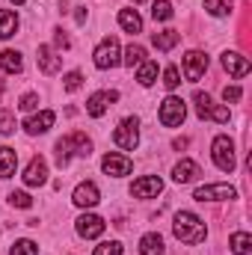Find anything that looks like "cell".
I'll list each match as a JSON object with an SVG mask.
<instances>
[{
  "label": "cell",
  "instance_id": "44",
  "mask_svg": "<svg viewBox=\"0 0 252 255\" xmlns=\"http://www.w3.org/2000/svg\"><path fill=\"white\" fill-rule=\"evenodd\" d=\"M0 92H3V83H0Z\"/></svg>",
  "mask_w": 252,
  "mask_h": 255
},
{
  "label": "cell",
  "instance_id": "28",
  "mask_svg": "<svg viewBox=\"0 0 252 255\" xmlns=\"http://www.w3.org/2000/svg\"><path fill=\"white\" fill-rule=\"evenodd\" d=\"M122 63L130 65V68H133V65H142V63H145V48H142V45H127Z\"/></svg>",
  "mask_w": 252,
  "mask_h": 255
},
{
  "label": "cell",
  "instance_id": "19",
  "mask_svg": "<svg viewBox=\"0 0 252 255\" xmlns=\"http://www.w3.org/2000/svg\"><path fill=\"white\" fill-rule=\"evenodd\" d=\"M202 172H199V163L196 160H181V163H175V169H172V181L175 184H190V181H196Z\"/></svg>",
  "mask_w": 252,
  "mask_h": 255
},
{
  "label": "cell",
  "instance_id": "35",
  "mask_svg": "<svg viewBox=\"0 0 252 255\" xmlns=\"http://www.w3.org/2000/svg\"><path fill=\"white\" fill-rule=\"evenodd\" d=\"M0 133H15V116L12 113H6V110H0Z\"/></svg>",
  "mask_w": 252,
  "mask_h": 255
},
{
  "label": "cell",
  "instance_id": "21",
  "mask_svg": "<svg viewBox=\"0 0 252 255\" xmlns=\"http://www.w3.org/2000/svg\"><path fill=\"white\" fill-rule=\"evenodd\" d=\"M139 255H163V238L157 232H148L139 238Z\"/></svg>",
  "mask_w": 252,
  "mask_h": 255
},
{
  "label": "cell",
  "instance_id": "34",
  "mask_svg": "<svg viewBox=\"0 0 252 255\" xmlns=\"http://www.w3.org/2000/svg\"><path fill=\"white\" fill-rule=\"evenodd\" d=\"M92 255H122V244H119V241L101 244V247H95V253H92Z\"/></svg>",
  "mask_w": 252,
  "mask_h": 255
},
{
  "label": "cell",
  "instance_id": "15",
  "mask_svg": "<svg viewBox=\"0 0 252 255\" xmlns=\"http://www.w3.org/2000/svg\"><path fill=\"white\" fill-rule=\"evenodd\" d=\"M45 181H48V163H45V157H33L24 169V184L27 187H42Z\"/></svg>",
  "mask_w": 252,
  "mask_h": 255
},
{
  "label": "cell",
  "instance_id": "2",
  "mask_svg": "<svg viewBox=\"0 0 252 255\" xmlns=\"http://www.w3.org/2000/svg\"><path fill=\"white\" fill-rule=\"evenodd\" d=\"M89 154H92V139L80 130H71L68 136L57 142V163L60 166H68L71 157H89Z\"/></svg>",
  "mask_w": 252,
  "mask_h": 255
},
{
  "label": "cell",
  "instance_id": "5",
  "mask_svg": "<svg viewBox=\"0 0 252 255\" xmlns=\"http://www.w3.org/2000/svg\"><path fill=\"white\" fill-rule=\"evenodd\" d=\"M92 60L98 68H116V65L122 63V57H119V39L116 36H107V39H101V45L95 48V54H92Z\"/></svg>",
  "mask_w": 252,
  "mask_h": 255
},
{
  "label": "cell",
  "instance_id": "42",
  "mask_svg": "<svg viewBox=\"0 0 252 255\" xmlns=\"http://www.w3.org/2000/svg\"><path fill=\"white\" fill-rule=\"evenodd\" d=\"M12 3H15V6H21V3H27V0H12Z\"/></svg>",
  "mask_w": 252,
  "mask_h": 255
},
{
  "label": "cell",
  "instance_id": "6",
  "mask_svg": "<svg viewBox=\"0 0 252 255\" xmlns=\"http://www.w3.org/2000/svg\"><path fill=\"white\" fill-rule=\"evenodd\" d=\"M184 116H187V104H184L181 98H175V95H169V98L160 104V113H157V119H160L163 128H178L184 122Z\"/></svg>",
  "mask_w": 252,
  "mask_h": 255
},
{
  "label": "cell",
  "instance_id": "31",
  "mask_svg": "<svg viewBox=\"0 0 252 255\" xmlns=\"http://www.w3.org/2000/svg\"><path fill=\"white\" fill-rule=\"evenodd\" d=\"M163 86H166L169 92L181 86V74H178V68H175V65H169V68L163 71Z\"/></svg>",
  "mask_w": 252,
  "mask_h": 255
},
{
  "label": "cell",
  "instance_id": "22",
  "mask_svg": "<svg viewBox=\"0 0 252 255\" xmlns=\"http://www.w3.org/2000/svg\"><path fill=\"white\" fill-rule=\"evenodd\" d=\"M229 247H232V253H235V255H252L250 232H235V235L229 238Z\"/></svg>",
  "mask_w": 252,
  "mask_h": 255
},
{
  "label": "cell",
  "instance_id": "20",
  "mask_svg": "<svg viewBox=\"0 0 252 255\" xmlns=\"http://www.w3.org/2000/svg\"><path fill=\"white\" fill-rule=\"evenodd\" d=\"M178 42H181V33H178V30H160V33L151 36V45H154L157 51H172Z\"/></svg>",
  "mask_w": 252,
  "mask_h": 255
},
{
  "label": "cell",
  "instance_id": "37",
  "mask_svg": "<svg viewBox=\"0 0 252 255\" xmlns=\"http://www.w3.org/2000/svg\"><path fill=\"white\" fill-rule=\"evenodd\" d=\"M9 202H12L15 208H30V205H33V199H30L24 190H15L12 196H9Z\"/></svg>",
  "mask_w": 252,
  "mask_h": 255
},
{
  "label": "cell",
  "instance_id": "3",
  "mask_svg": "<svg viewBox=\"0 0 252 255\" xmlns=\"http://www.w3.org/2000/svg\"><path fill=\"white\" fill-rule=\"evenodd\" d=\"M211 157H214L217 169H223V172H235V166H238V160H235V142H232L226 133L214 136V142H211Z\"/></svg>",
  "mask_w": 252,
  "mask_h": 255
},
{
  "label": "cell",
  "instance_id": "17",
  "mask_svg": "<svg viewBox=\"0 0 252 255\" xmlns=\"http://www.w3.org/2000/svg\"><path fill=\"white\" fill-rule=\"evenodd\" d=\"M57 122V113L54 110H42V113H36V116H30L27 122H24V130L30 133V136H39V133H45L48 128Z\"/></svg>",
  "mask_w": 252,
  "mask_h": 255
},
{
  "label": "cell",
  "instance_id": "40",
  "mask_svg": "<svg viewBox=\"0 0 252 255\" xmlns=\"http://www.w3.org/2000/svg\"><path fill=\"white\" fill-rule=\"evenodd\" d=\"M187 136H178V139H175V142H172V145H175V148H187Z\"/></svg>",
  "mask_w": 252,
  "mask_h": 255
},
{
  "label": "cell",
  "instance_id": "25",
  "mask_svg": "<svg viewBox=\"0 0 252 255\" xmlns=\"http://www.w3.org/2000/svg\"><path fill=\"white\" fill-rule=\"evenodd\" d=\"M119 24H122V30L133 33V36L142 30V18L136 15V9H122V12H119Z\"/></svg>",
  "mask_w": 252,
  "mask_h": 255
},
{
  "label": "cell",
  "instance_id": "1",
  "mask_svg": "<svg viewBox=\"0 0 252 255\" xmlns=\"http://www.w3.org/2000/svg\"><path fill=\"white\" fill-rule=\"evenodd\" d=\"M172 232H175V238H178L181 244H190V247H196V244H202V241L208 238V226H205L196 214H190V211H178V214H175Z\"/></svg>",
  "mask_w": 252,
  "mask_h": 255
},
{
  "label": "cell",
  "instance_id": "12",
  "mask_svg": "<svg viewBox=\"0 0 252 255\" xmlns=\"http://www.w3.org/2000/svg\"><path fill=\"white\" fill-rule=\"evenodd\" d=\"M205 71H208V54L205 51H190L184 57V77L190 83H196Z\"/></svg>",
  "mask_w": 252,
  "mask_h": 255
},
{
  "label": "cell",
  "instance_id": "32",
  "mask_svg": "<svg viewBox=\"0 0 252 255\" xmlns=\"http://www.w3.org/2000/svg\"><path fill=\"white\" fill-rule=\"evenodd\" d=\"M9 255H39V247H36L33 241H18V244L9 250Z\"/></svg>",
  "mask_w": 252,
  "mask_h": 255
},
{
  "label": "cell",
  "instance_id": "26",
  "mask_svg": "<svg viewBox=\"0 0 252 255\" xmlns=\"http://www.w3.org/2000/svg\"><path fill=\"white\" fill-rule=\"evenodd\" d=\"M15 166H18V154L12 148H0V178L15 175Z\"/></svg>",
  "mask_w": 252,
  "mask_h": 255
},
{
  "label": "cell",
  "instance_id": "13",
  "mask_svg": "<svg viewBox=\"0 0 252 255\" xmlns=\"http://www.w3.org/2000/svg\"><path fill=\"white\" fill-rule=\"evenodd\" d=\"M101 169L107 172V175H113V178H122V175H130V169H133V163H130V157L125 154H104V160H101Z\"/></svg>",
  "mask_w": 252,
  "mask_h": 255
},
{
  "label": "cell",
  "instance_id": "8",
  "mask_svg": "<svg viewBox=\"0 0 252 255\" xmlns=\"http://www.w3.org/2000/svg\"><path fill=\"white\" fill-rule=\"evenodd\" d=\"M193 199L196 202H232V199H238V190L232 184H202V187H196Z\"/></svg>",
  "mask_w": 252,
  "mask_h": 255
},
{
  "label": "cell",
  "instance_id": "29",
  "mask_svg": "<svg viewBox=\"0 0 252 255\" xmlns=\"http://www.w3.org/2000/svg\"><path fill=\"white\" fill-rule=\"evenodd\" d=\"M205 9H208L214 18H223V15H229L235 6H232V0H205Z\"/></svg>",
  "mask_w": 252,
  "mask_h": 255
},
{
  "label": "cell",
  "instance_id": "43",
  "mask_svg": "<svg viewBox=\"0 0 252 255\" xmlns=\"http://www.w3.org/2000/svg\"><path fill=\"white\" fill-rule=\"evenodd\" d=\"M133 3H145V0H133Z\"/></svg>",
  "mask_w": 252,
  "mask_h": 255
},
{
  "label": "cell",
  "instance_id": "38",
  "mask_svg": "<svg viewBox=\"0 0 252 255\" xmlns=\"http://www.w3.org/2000/svg\"><path fill=\"white\" fill-rule=\"evenodd\" d=\"M241 95H244V92H241V86H226V89H223V101H226V104L241 101Z\"/></svg>",
  "mask_w": 252,
  "mask_h": 255
},
{
  "label": "cell",
  "instance_id": "33",
  "mask_svg": "<svg viewBox=\"0 0 252 255\" xmlns=\"http://www.w3.org/2000/svg\"><path fill=\"white\" fill-rule=\"evenodd\" d=\"M80 83H83V74H80V71H68V74L63 77V86L68 89V92H77Z\"/></svg>",
  "mask_w": 252,
  "mask_h": 255
},
{
  "label": "cell",
  "instance_id": "41",
  "mask_svg": "<svg viewBox=\"0 0 252 255\" xmlns=\"http://www.w3.org/2000/svg\"><path fill=\"white\" fill-rule=\"evenodd\" d=\"M74 18H77V24H83V21H86V12H83V9H77V12H74Z\"/></svg>",
  "mask_w": 252,
  "mask_h": 255
},
{
  "label": "cell",
  "instance_id": "9",
  "mask_svg": "<svg viewBox=\"0 0 252 255\" xmlns=\"http://www.w3.org/2000/svg\"><path fill=\"white\" fill-rule=\"evenodd\" d=\"M74 229H77V235H80V238L92 241V238H101V235H104L107 223H104L98 214H80V217L74 220Z\"/></svg>",
  "mask_w": 252,
  "mask_h": 255
},
{
  "label": "cell",
  "instance_id": "36",
  "mask_svg": "<svg viewBox=\"0 0 252 255\" xmlns=\"http://www.w3.org/2000/svg\"><path fill=\"white\" fill-rule=\"evenodd\" d=\"M18 107H21L24 113H33V110L39 107V95H36V92H27V95L21 98V104H18Z\"/></svg>",
  "mask_w": 252,
  "mask_h": 255
},
{
  "label": "cell",
  "instance_id": "16",
  "mask_svg": "<svg viewBox=\"0 0 252 255\" xmlns=\"http://www.w3.org/2000/svg\"><path fill=\"white\" fill-rule=\"evenodd\" d=\"M36 63H39V71H42V74H57L60 65H63V57H57V51H54L51 45H39Z\"/></svg>",
  "mask_w": 252,
  "mask_h": 255
},
{
  "label": "cell",
  "instance_id": "39",
  "mask_svg": "<svg viewBox=\"0 0 252 255\" xmlns=\"http://www.w3.org/2000/svg\"><path fill=\"white\" fill-rule=\"evenodd\" d=\"M54 42H57V48H71V39L65 36V30H54Z\"/></svg>",
  "mask_w": 252,
  "mask_h": 255
},
{
  "label": "cell",
  "instance_id": "18",
  "mask_svg": "<svg viewBox=\"0 0 252 255\" xmlns=\"http://www.w3.org/2000/svg\"><path fill=\"white\" fill-rule=\"evenodd\" d=\"M223 68H226L232 77H247V74H250V60L241 57V54H235V51H226V54H223Z\"/></svg>",
  "mask_w": 252,
  "mask_h": 255
},
{
  "label": "cell",
  "instance_id": "10",
  "mask_svg": "<svg viewBox=\"0 0 252 255\" xmlns=\"http://www.w3.org/2000/svg\"><path fill=\"white\" fill-rule=\"evenodd\" d=\"M160 190H163V181L157 175H142L139 181L130 184V196H136V199H157Z\"/></svg>",
  "mask_w": 252,
  "mask_h": 255
},
{
  "label": "cell",
  "instance_id": "23",
  "mask_svg": "<svg viewBox=\"0 0 252 255\" xmlns=\"http://www.w3.org/2000/svg\"><path fill=\"white\" fill-rule=\"evenodd\" d=\"M0 68H3L6 74H18V71L24 68L21 54H18V51H0Z\"/></svg>",
  "mask_w": 252,
  "mask_h": 255
},
{
  "label": "cell",
  "instance_id": "7",
  "mask_svg": "<svg viewBox=\"0 0 252 255\" xmlns=\"http://www.w3.org/2000/svg\"><path fill=\"white\" fill-rule=\"evenodd\" d=\"M113 142H116L119 148H125V151H133V148L139 145V122H136L133 116L122 119V125L116 128V133H113Z\"/></svg>",
  "mask_w": 252,
  "mask_h": 255
},
{
  "label": "cell",
  "instance_id": "27",
  "mask_svg": "<svg viewBox=\"0 0 252 255\" xmlns=\"http://www.w3.org/2000/svg\"><path fill=\"white\" fill-rule=\"evenodd\" d=\"M139 71H136V80H139V86H151L154 80H157V63H151V60H145L142 65H136Z\"/></svg>",
  "mask_w": 252,
  "mask_h": 255
},
{
  "label": "cell",
  "instance_id": "30",
  "mask_svg": "<svg viewBox=\"0 0 252 255\" xmlns=\"http://www.w3.org/2000/svg\"><path fill=\"white\" fill-rule=\"evenodd\" d=\"M151 18H154V21H169V18H172V3H169V0H157V3L151 6Z\"/></svg>",
  "mask_w": 252,
  "mask_h": 255
},
{
  "label": "cell",
  "instance_id": "24",
  "mask_svg": "<svg viewBox=\"0 0 252 255\" xmlns=\"http://www.w3.org/2000/svg\"><path fill=\"white\" fill-rule=\"evenodd\" d=\"M15 30H18V15L12 9H0V39L15 36Z\"/></svg>",
  "mask_w": 252,
  "mask_h": 255
},
{
  "label": "cell",
  "instance_id": "11",
  "mask_svg": "<svg viewBox=\"0 0 252 255\" xmlns=\"http://www.w3.org/2000/svg\"><path fill=\"white\" fill-rule=\"evenodd\" d=\"M113 101H119V92H116V89H110V92H95V95H89V101H86V113H89L92 119H101Z\"/></svg>",
  "mask_w": 252,
  "mask_h": 255
},
{
  "label": "cell",
  "instance_id": "4",
  "mask_svg": "<svg viewBox=\"0 0 252 255\" xmlns=\"http://www.w3.org/2000/svg\"><path fill=\"white\" fill-rule=\"evenodd\" d=\"M193 104H196V116H199V119H214V122H220V125H226V122L232 119L229 107L214 104V98H211L208 92H196V95H193Z\"/></svg>",
  "mask_w": 252,
  "mask_h": 255
},
{
  "label": "cell",
  "instance_id": "14",
  "mask_svg": "<svg viewBox=\"0 0 252 255\" xmlns=\"http://www.w3.org/2000/svg\"><path fill=\"white\" fill-rule=\"evenodd\" d=\"M71 202H74L77 208H95V205L101 202V193H98V187H95L92 181H83V184H77V187H74Z\"/></svg>",
  "mask_w": 252,
  "mask_h": 255
}]
</instances>
